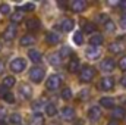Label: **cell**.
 Returning a JSON list of instances; mask_svg holds the SVG:
<instances>
[{"instance_id": "1", "label": "cell", "mask_w": 126, "mask_h": 125, "mask_svg": "<svg viewBox=\"0 0 126 125\" xmlns=\"http://www.w3.org/2000/svg\"><path fill=\"white\" fill-rule=\"evenodd\" d=\"M95 69L94 68H91V66H84L82 68V71H81V81L82 83H90L91 80H93V77H94V72Z\"/></svg>"}, {"instance_id": "2", "label": "cell", "mask_w": 126, "mask_h": 125, "mask_svg": "<svg viewBox=\"0 0 126 125\" xmlns=\"http://www.w3.org/2000/svg\"><path fill=\"white\" fill-rule=\"evenodd\" d=\"M30 78H31L32 83H35V84L41 83L43 78H44V69H41V68H32L31 71H30Z\"/></svg>"}, {"instance_id": "3", "label": "cell", "mask_w": 126, "mask_h": 125, "mask_svg": "<svg viewBox=\"0 0 126 125\" xmlns=\"http://www.w3.org/2000/svg\"><path fill=\"white\" fill-rule=\"evenodd\" d=\"M60 83H62V80H60L59 75H51V77L47 78L46 87H47V90H57V87L60 85Z\"/></svg>"}, {"instance_id": "4", "label": "cell", "mask_w": 126, "mask_h": 125, "mask_svg": "<svg viewBox=\"0 0 126 125\" xmlns=\"http://www.w3.org/2000/svg\"><path fill=\"white\" fill-rule=\"evenodd\" d=\"M25 66H27V63L25 61L22 59V58H16V59H13L12 62H10V69L13 71V72H22L24 69H25Z\"/></svg>"}, {"instance_id": "5", "label": "cell", "mask_w": 126, "mask_h": 125, "mask_svg": "<svg viewBox=\"0 0 126 125\" xmlns=\"http://www.w3.org/2000/svg\"><path fill=\"white\" fill-rule=\"evenodd\" d=\"M113 85H114V80H113V78H110V77H104V78L100 81V88H101V90H104V91L111 90V88H113Z\"/></svg>"}, {"instance_id": "6", "label": "cell", "mask_w": 126, "mask_h": 125, "mask_svg": "<svg viewBox=\"0 0 126 125\" xmlns=\"http://www.w3.org/2000/svg\"><path fill=\"white\" fill-rule=\"evenodd\" d=\"M88 118L91 121H98L101 118V107L98 106H93L90 110H88Z\"/></svg>"}, {"instance_id": "7", "label": "cell", "mask_w": 126, "mask_h": 125, "mask_svg": "<svg viewBox=\"0 0 126 125\" xmlns=\"http://www.w3.org/2000/svg\"><path fill=\"white\" fill-rule=\"evenodd\" d=\"M70 7H72L73 12L79 13V12H82V10L87 7V3H85V0H73L72 4H70Z\"/></svg>"}, {"instance_id": "8", "label": "cell", "mask_w": 126, "mask_h": 125, "mask_svg": "<svg viewBox=\"0 0 126 125\" xmlns=\"http://www.w3.org/2000/svg\"><path fill=\"white\" fill-rule=\"evenodd\" d=\"M15 35H16V25L10 24V25L4 30L3 37H4V40H12V38H15Z\"/></svg>"}, {"instance_id": "9", "label": "cell", "mask_w": 126, "mask_h": 125, "mask_svg": "<svg viewBox=\"0 0 126 125\" xmlns=\"http://www.w3.org/2000/svg\"><path fill=\"white\" fill-rule=\"evenodd\" d=\"M62 118L66 119V121H72V119L75 118V110H73V107L66 106V107L62 110Z\"/></svg>"}, {"instance_id": "10", "label": "cell", "mask_w": 126, "mask_h": 125, "mask_svg": "<svg viewBox=\"0 0 126 125\" xmlns=\"http://www.w3.org/2000/svg\"><path fill=\"white\" fill-rule=\"evenodd\" d=\"M85 55H87L88 59H97V58H100L101 52H100L98 47H88L87 52H85Z\"/></svg>"}, {"instance_id": "11", "label": "cell", "mask_w": 126, "mask_h": 125, "mask_svg": "<svg viewBox=\"0 0 126 125\" xmlns=\"http://www.w3.org/2000/svg\"><path fill=\"white\" fill-rule=\"evenodd\" d=\"M101 69H103L104 72H111V71L114 69V62H113V59H104V61L101 62Z\"/></svg>"}, {"instance_id": "12", "label": "cell", "mask_w": 126, "mask_h": 125, "mask_svg": "<svg viewBox=\"0 0 126 125\" xmlns=\"http://www.w3.org/2000/svg\"><path fill=\"white\" fill-rule=\"evenodd\" d=\"M46 41H47L48 44H57V43L60 41V37H59V34H56V32H47V34H46Z\"/></svg>"}, {"instance_id": "13", "label": "cell", "mask_w": 126, "mask_h": 125, "mask_svg": "<svg viewBox=\"0 0 126 125\" xmlns=\"http://www.w3.org/2000/svg\"><path fill=\"white\" fill-rule=\"evenodd\" d=\"M90 43H91L93 47H98V46H101V44H103V35H101V34H94V35H91Z\"/></svg>"}, {"instance_id": "14", "label": "cell", "mask_w": 126, "mask_h": 125, "mask_svg": "<svg viewBox=\"0 0 126 125\" xmlns=\"http://www.w3.org/2000/svg\"><path fill=\"white\" fill-rule=\"evenodd\" d=\"M28 56H30V59H31L34 63L41 62V53H40L38 50H35V49H31V50L28 52Z\"/></svg>"}, {"instance_id": "15", "label": "cell", "mask_w": 126, "mask_h": 125, "mask_svg": "<svg viewBox=\"0 0 126 125\" xmlns=\"http://www.w3.org/2000/svg\"><path fill=\"white\" fill-rule=\"evenodd\" d=\"M22 18H24V12H22L21 9H18L13 15H10V21L13 22V25H15V24H18V22H21V21H22Z\"/></svg>"}, {"instance_id": "16", "label": "cell", "mask_w": 126, "mask_h": 125, "mask_svg": "<svg viewBox=\"0 0 126 125\" xmlns=\"http://www.w3.org/2000/svg\"><path fill=\"white\" fill-rule=\"evenodd\" d=\"M114 103H116V102H114V99H113V97H103V99L100 100V104H101V106H104V107H109V109H110V107H113V106H114Z\"/></svg>"}, {"instance_id": "17", "label": "cell", "mask_w": 126, "mask_h": 125, "mask_svg": "<svg viewBox=\"0 0 126 125\" xmlns=\"http://www.w3.org/2000/svg\"><path fill=\"white\" fill-rule=\"evenodd\" d=\"M27 28H28L30 31H37V30H40V21H38V19H30V21L27 22Z\"/></svg>"}, {"instance_id": "18", "label": "cell", "mask_w": 126, "mask_h": 125, "mask_svg": "<svg viewBox=\"0 0 126 125\" xmlns=\"http://www.w3.org/2000/svg\"><path fill=\"white\" fill-rule=\"evenodd\" d=\"M34 43H35L34 35H24L21 38V46H32Z\"/></svg>"}, {"instance_id": "19", "label": "cell", "mask_w": 126, "mask_h": 125, "mask_svg": "<svg viewBox=\"0 0 126 125\" xmlns=\"http://www.w3.org/2000/svg\"><path fill=\"white\" fill-rule=\"evenodd\" d=\"M60 28H62L64 32L72 31V28H73V21H72V19H64L62 22V25H60Z\"/></svg>"}, {"instance_id": "20", "label": "cell", "mask_w": 126, "mask_h": 125, "mask_svg": "<svg viewBox=\"0 0 126 125\" xmlns=\"http://www.w3.org/2000/svg\"><path fill=\"white\" fill-rule=\"evenodd\" d=\"M110 50L113 52V53H122L123 50H125V47H123V44L122 43H113V44H110Z\"/></svg>"}, {"instance_id": "21", "label": "cell", "mask_w": 126, "mask_h": 125, "mask_svg": "<svg viewBox=\"0 0 126 125\" xmlns=\"http://www.w3.org/2000/svg\"><path fill=\"white\" fill-rule=\"evenodd\" d=\"M67 69H69V72H76L78 69H79V61L75 58V59H72L69 65H67Z\"/></svg>"}, {"instance_id": "22", "label": "cell", "mask_w": 126, "mask_h": 125, "mask_svg": "<svg viewBox=\"0 0 126 125\" xmlns=\"http://www.w3.org/2000/svg\"><path fill=\"white\" fill-rule=\"evenodd\" d=\"M56 112H57V109H56V106H54L53 103H47V104H46V113H47L48 116H54Z\"/></svg>"}, {"instance_id": "23", "label": "cell", "mask_w": 126, "mask_h": 125, "mask_svg": "<svg viewBox=\"0 0 126 125\" xmlns=\"http://www.w3.org/2000/svg\"><path fill=\"white\" fill-rule=\"evenodd\" d=\"M113 118L116 119H123L125 118V109L123 107H116L113 110Z\"/></svg>"}, {"instance_id": "24", "label": "cell", "mask_w": 126, "mask_h": 125, "mask_svg": "<svg viewBox=\"0 0 126 125\" xmlns=\"http://www.w3.org/2000/svg\"><path fill=\"white\" fill-rule=\"evenodd\" d=\"M44 122V118H43V115L41 113H37V115H34L31 119V125H43Z\"/></svg>"}, {"instance_id": "25", "label": "cell", "mask_w": 126, "mask_h": 125, "mask_svg": "<svg viewBox=\"0 0 126 125\" xmlns=\"http://www.w3.org/2000/svg\"><path fill=\"white\" fill-rule=\"evenodd\" d=\"M21 94L24 96V99H30V97H31V87L27 85V84H24V85L21 87Z\"/></svg>"}, {"instance_id": "26", "label": "cell", "mask_w": 126, "mask_h": 125, "mask_svg": "<svg viewBox=\"0 0 126 125\" xmlns=\"http://www.w3.org/2000/svg\"><path fill=\"white\" fill-rule=\"evenodd\" d=\"M15 83H16V81H15V78H13V77H6V78L3 80V85H4L6 88L13 87V85H15Z\"/></svg>"}, {"instance_id": "27", "label": "cell", "mask_w": 126, "mask_h": 125, "mask_svg": "<svg viewBox=\"0 0 126 125\" xmlns=\"http://www.w3.org/2000/svg\"><path fill=\"white\" fill-rule=\"evenodd\" d=\"M48 62L56 66V65H59V63H60V56H59V55H56V53H53V55H50V56H48Z\"/></svg>"}, {"instance_id": "28", "label": "cell", "mask_w": 126, "mask_h": 125, "mask_svg": "<svg viewBox=\"0 0 126 125\" xmlns=\"http://www.w3.org/2000/svg\"><path fill=\"white\" fill-rule=\"evenodd\" d=\"M73 41H75V44H82V43H84V37H82V32H81V31L75 32V35H73Z\"/></svg>"}, {"instance_id": "29", "label": "cell", "mask_w": 126, "mask_h": 125, "mask_svg": "<svg viewBox=\"0 0 126 125\" xmlns=\"http://www.w3.org/2000/svg\"><path fill=\"white\" fill-rule=\"evenodd\" d=\"M62 99L63 100H70V99H72V91H70V88H63Z\"/></svg>"}, {"instance_id": "30", "label": "cell", "mask_w": 126, "mask_h": 125, "mask_svg": "<svg viewBox=\"0 0 126 125\" xmlns=\"http://www.w3.org/2000/svg\"><path fill=\"white\" fill-rule=\"evenodd\" d=\"M10 124H15V125H18L19 122H21V115L19 113H13V115H10Z\"/></svg>"}, {"instance_id": "31", "label": "cell", "mask_w": 126, "mask_h": 125, "mask_svg": "<svg viewBox=\"0 0 126 125\" xmlns=\"http://www.w3.org/2000/svg\"><path fill=\"white\" fill-rule=\"evenodd\" d=\"M70 53H72V50H70L67 46H64V47H62V50H60V55H59V56H60V58H67Z\"/></svg>"}, {"instance_id": "32", "label": "cell", "mask_w": 126, "mask_h": 125, "mask_svg": "<svg viewBox=\"0 0 126 125\" xmlns=\"http://www.w3.org/2000/svg\"><path fill=\"white\" fill-rule=\"evenodd\" d=\"M0 12H1L3 15H7V13L10 12V6L6 4V3H1V4H0Z\"/></svg>"}, {"instance_id": "33", "label": "cell", "mask_w": 126, "mask_h": 125, "mask_svg": "<svg viewBox=\"0 0 126 125\" xmlns=\"http://www.w3.org/2000/svg\"><path fill=\"white\" fill-rule=\"evenodd\" d=\"M104 28H106L107 31H113V30H114V24H113L110 19H107V22L104 24Z\"/></svg>"}, {"instance_id": "34", "label": "cell", "mask_w": 126, "mask_h": 125, "mask_svg": "<svg viewBox=\"0 0 126 125\" xmlns=\"http://www.w3.org/2000/svg\"><path fill=\"white\" fill-rule=\"evenodd\" d=\"M84 31H85V32H93V31H95V25H94V24H85Z\"/></svg>"}, {"instance_id": "35", "label": "cell", "mask_w": 126, "mask_h": 125, "mask_svg": "<svg viewBox=\"0 0 126 125\" xmlns=\"http://www.w3.org/2000/svg\"><path fill=\"white\" fill-rule=\"evenodd\" d=\"M3 99H4L6 102H9V103H13V102H15V97H13V94H12V93H7Z\"/></svg>"}, {"instance_id": "36", "label": "cell", "mask_w": 126, "mask_h": 125, "mask_svg": "<svg viewBox=\"0 0 126 125\" xmlns=\"http://www.w3.org/2000/svg\"><path fill=\"white\" fill-rule=\"evenodd\" d=\"M6 94H7V88L3 84H0V97H4Z\"/></svg>"}, {"instance_id": "37", "label": "cell", "mask_w": 126, "mask_h": 125, "mask_svg": "<svg viewBox=\"0 0 126 125\" xmlns=\"http://www.w3.org/2000/svg\"><path fill=\"white\" fill-rule=\"evenodd\" d=\"M88 93H90L88 90H82V91L79 93V97H81L82 100H87V99H88Z\"/></svg>"}, {"instance_id": "38", "label": "cell", "mask_w": 126, "mask_h": 125, "mask_svg": "<svg viewBox=\"0 0 126 125\" xmlns=\"http://www.w3.org/2000/svg\"><path fill=\"white\" fill-rule=\"evenodd\" d=\"M119 66H120V69L126 71V58H122V59H120V62H119Z\"/></svg>"}, {"instance_id": "39", "label": "cell", "mask_w": 126, "mask_h": 125, "mask_svg": "<svg viewBox=\"0 0 126 125\" xmlns=\"http://www.w3.org/2000/svg\"><path fill=\"white\" fill-rule=\"evenodd\" d=\"M32 109H34V110H40V109H41V102H35V103L32 104Z\"/></svg>"}, {"instance_id": "40", "label": "cell", "mask_w": 126, "mask_h": 125, "mask_svg": "<svg viewBox=\"0 0 126 125\" xmlns=\"http://www.w3.org/2000/svg\"><path fill=\"white\" fill-rule=\"evenodd\" d=\"M34 7H35V6H34V4H32V3H27V4H25V6H24V9H25V10H32V9H34Z\"/></svg>"}, {"instance_id": "41", "label": "cell", "mask_w": 126, "mask_h": 125, "mask_svg": "<svg viewBox=\"0 0 126 125\" xmlns=\"http://www.w3.org/2000/svg\"><path fill=\"white\" fill-rule=\"evenodd\" d=\"M120 24H122V27H123V28H126V13L122 16V19H120Z\"/></svg>"}, {"instance_id": "42", "label": "cell", "mask_w": 126, "mask_h": 125, "mask_svg": "<svg viewBox=\"0 0 126 125\" xmlns=\"http://www.w3.org/2000/svg\"><path fill=\"white\" fill-rule=\"evenodd\" d=\"M3 71H4V63H3L1 61H0V74H1Z\"/></svg>"}, {"instance_id": "43", "label": "cell", "mask_w": 126, "mask_h": 125, "mask_svg": "<svg viewBox=\"0 0 126 125\" xmlns=\"http://www.w3.org/2000/svg\"><path fill=\"white\" fill-rule=\"evenodd\" d=\"M122 85H123V87H126V75L122 78Z\"/></svg>"}, {"instance_id": "44", "label": "cell", "mask_w": 126, "mask_h": 125, "mask_svg": "<svg viewBox=\"0 0 126 125\" xmlns=\"http://www.w3.org/2000/svg\"><path fill=\"white\" fill-rule=\"evenodd\" d=\"M3 115H4V109H3V107H0V118H1Z\"/></svg>"}, {"instance_id": "45", "label": "cell", "mask_w": 126, "mask_h": 125, "mask_svg": "<svg viewBox=\"0 0 126 125\" xmlns=\"http://www.w3.org/2000/svg\"><path fill=\"white\" fill-rule=\"evenodd\" d=\"M107 125H119V124H117L116 121H110V122H109V124H107Z\"/></svg>"}, {"instance_id": "46", "label": "cell", "mask_w": 126, "mask_h": 125, "mask_svg": "<svg viewBox=\"0 0 126 125\" xmlns=\"http://www.w3.org/2000/svg\"><path fill=\"white\" fill-rule=\"evenodd\" d=\"M0 125H6V124H4V122H0Z\"/></svg>"}, {"instance_id": "47", "label": "cell", "mask_w": 126, "mask_h": 125, "mask_svg": "<svg viewBox=\"0 0 126 125\" xmlns=\"http://www.w3.org/2000/svg\"><path fill=\"white\" fill-rule=\"evenodd\" d=\"M0 50H1V41H0Z\"/></svg>"}]
</instances>
